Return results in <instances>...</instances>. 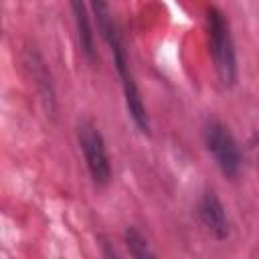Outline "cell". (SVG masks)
<instances>
[{
  "instance_id": "obj_4",
  "label": "cell",
  "mask_w": 259,
  "mask_h": 259,
  "mask_svg": "<svg viewBox=\"0 0 259 259\" xmlns=\"http://www.w3.org/2000/svg\"><path fill=\"white\" fill-rule=\"evenodd\" d=\"M91 2V10L95 14V22H97V28L101 32V36L105 38V42L109 45L111 49V55H113V63H115V69L119 73V79L121 81H130L134 79V73L130 69V59H127V53H125V47H123V40H121V34H119V28L111 16V8H109V2L107 0H89Z\"/></svg>"
},
{
  "instance_id": "obj_7",
  "label": "cell",
  "mask_w": 259,
  "mask_h": 259,
  "mask_svg": "<svg viewBox=\"0 0 259 259\" xmlns=\"http://www.w3.org/2000/svg\"><path fill=\"white\" fill-rule=\"evenodd\" d=\"M24 67L28 69L32 81L36 83V87L40 89L42 93V99L49 101L51 109H53V103H55V91H53V83H51V75L47 71V65L45 61L40 59V55L36 51H28L26 57H24Z\"/></svg>"
},
{
  "instance_id": "obj_5",
  "label": "cell",
  "mask_w": 259,
  "mask_h": 259,
  "mask_svg": "<svg viewBox=\"0 0 259 259\" xmlns=\"http://www.w3.org/2000/svg\"><path fill=\"white\" fill-rule=\"evenodd\" d=\"M196 214L202 223V227L219 241L227 239L229 233H231V225H229V219H227V210L223 206V202L219 200V196L212 192V190H206L200 200H198V206H196Z\"/></svg>"
},
{
  "instance_id": "obj_3",
  "label": "cell",
  "mask_w": 259,
  "mask_h": 259,
  "mask_svg": "<svg viewBox=\"0 0 259 259\" xmlns=\"http://www.w3.org/2000/svg\"><path fill=\"white\" fill-rule=\"evenodd\" d=\"M202 138L219 170L227 178H235L241 170V152L229 127L219 119H208L202 130Z\"/></svg>"
},
{
  "instance_id": "obj_6",
  "label": "cell",
  "mask_w": 259,
  "mask_h": 259,
  "mask_svg": "<svg viewBox=\"0 0 259 259\" xmlns=\"http://www.w3.org/2000/svg\"><path fill=\"white\" fill-rule=\"evenodd\" d=\"M69 6H71V12H73L81 53L85 55L87 63L91 67H95L99 63V55H97V47H95V34H93V28H91L87 4H85V0H69Z\"/></svg>"
},
{
  "instance_id": "obj_8",
  "label": "cell",
  "mask_w": 259,
  "mask_h": 259,
  "mask_svg": "<svg viewBox=\"0 0 259 259\" xmlns=\"http://www.w3.org/2000/svg\"><path fill=\"white\" fill-rule=\"evenodd\" d=\"M123 239H125V247L132 257H136V259H152L154 257V251L150 249L146 237L136 227H127L123 233Z\"/></svg>"
},
{
  "instance_id": "obj_2",
  "label": "cell",
  "mask_w": 259,
  "mask_h": 259,
  "mask_svg": "<svg viewBox=\"0 0 259 259\" xmlns=\"http://www.w3.org/2000/svg\"><path fill=\"white\" fill-rule=\"evenodd\" d=\"M77 142L83 152L91 180L97 186H107L111 180V162L105 148V140L99 127L91 119H81L77 125Z\"/></svg>"
},
{
  "instance_id": "obj_1",
  "label": "cell",
  "mask_w": 259,
  "mask_h": 259,
  "mask_svg": "<svg viewBox=\"0 0 259 259\" xmlns=\"http://www.w3.org/2000/svg\"><path fill=\"white\" fill-rule=\"evenodd\" d=\"M206 32L219 79L225 87H231L237 81V53H235L229 20L225 12L217 6L206 8Z\"/></svg>"
}]
</instances>
